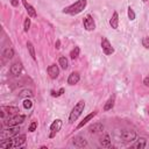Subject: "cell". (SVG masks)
I'll use <instances>...</instances> for the list:
<instances>
[{
	"instance_id": "6da1fadb",
	"label": "cell",
	"mask_w": 149,
	"mask_h": 149,
	"mask_svg": "<svg viewBox=\"0 0 149 149\" xmlns=\"http://www.w3.org/2000/svg\"><path fill=\"white\" fill-rule=\"evenodd\" d=\"M25 142H26V135H19V136H14L12 139L1 141V142H0V147H1V148H6V149L20 148Z\"/></svg>"
},
{
	"instance_id": "484cf974",
	"label": "cell",
	"mask_w": 149,
	"mask_h": 149,
	"mask_svg": "<svg viewBox=\"0 0 149 149\" xmlns=\"http://www.w3.org/2000/svg\"><path fill=\"white\" fill-rule=\"evenodd\" d=\"M4 56L6 57V58H12L13 56H14V50L12 48H7L6 50L4 51Z\"/></svg>"
},
{
	"instance_id": "f1b7e54d",
	"label": "cell",
	"mask_w": 149,
	"mask_h": 149,
	"mask_svg": "<svg viewBox=\"0 0 149 149\" xmlns=\"http://www.w3.org/2000/svg\"><path fill=\"white\" fill-rule=\"evenodd\" d=\"M64 92H65V90L62 87V89H60V91H57V92H56V91H54V90H53L50 93H51V95H53V97H60V95H62Z\"/></svg>"
},
{
	"instance_id": "603a6c76",
	"label": "cell",
	"mask_w": 149,
	"mask_h": 149,
	"mask_svg": "<svg viewBox=\"0 0 149 149\" xmlns=\"http://www.w3.org/2000/svg\"><path fill=\"white\" fill-rule=\"evenodd\" d=\"M34 95L32 90H22L19 94V98H32Z\"/></svg>"
},
{
	"instance_id": "3957f363",
	"label": "cell",
	"mask_w": 149,
	"mask_h": 149,
	"mask_svg": "<svg viewBox=\"0 0 149 149\" xmlns=\"http://www.w3.org/2000/svg\"><path fill=\"white\" fill-rule=\"evenodd\" d=\"M84 108H85V102H84V100H79V102L75 105V107L72 108V111L70 112V115H69V122H70V124L75 122V121L79 118V115L83 113Z\"/></svg>"
},
{
	"instance_id": "d6986e66",
	"label": "cell",
	"mask_w": 149,
	"mask_h": 149,
	"mask_svg": "<svg viewBox=\"0 0 149 149\" xmlns=\"http://www.w3.org/2000/svg\"><path fill=\"white\" fill-rule=\"evenodd\" d=\"M95 114H97V112H92V113H90L89 115H86V117L83 119V121H82V122H80V124L77 126V129H79V128H82L84 125H86V124H87V122H89V121H90V120H91V119H92V118H93Z\"/></svg>"
},
{
	"instance_id": "2e32d148",
	"label": "cell",
	"mask_w": 149,
	"mask_h": 149,
	"mask_svg": "<svg viewBox=\"0 0 149 149\" xmlns=\"http://www.w3.org/2000/svg\"><path fill=\"white\" fill-rule=\"evenodd\" d=\"M103 129H104V126H103L102 124H99V122L93 124V125H91V126L89 127V130H90L91 133H98V132H102Z\"/></svg>"
},
{
	"instance_id": "ac0fdd59",
	"label": "cell",
	"mask_w": 149,
	"mask_h": 149,
	"mask_svg": "<svg viewBox=\"0 0 149 149\" xmlns=\"http://www.w3.org/2000/svg\"><path fill=\"white\" fill-rule=\"evenodd\" d=\"M114 102H115V97H114V95L110 97V99L106 102V104H105V106H104V111H110V110H112L113 106H114Z\"/></svg>"
},
{
	"instance_id": "5bb4252c",
	"label": "cell",
	"mask_w": 149,
	"mask_h": 149,
	"mask_svg": "<svg viewBox=\"0 0 149 149\" xmlns=\"http://www.w3.org/2000/svg\"><path fill=\"white\" fill-rule=\"evenodd\" d=\"M110 25L113 29H118V27H119V14H118V12L113 13V15L110 20Z\"/></svg>"
},
{
	"instance_id": "4dcf8cb0",
	"label": "cell",
	"mask_w": 149,
	"mask_h": 149,
	"mask_svg": "<svg viewBox=\"0 0 149 149\" xmlns=\"http://www.w3.org/2000/svg\"><path fill=\"white\" fill-rule=\"evenodd\" d=\"M36 128H37V122H32L30 124V126H29V128H28V130L29 132H35L36 130Z\"/></svg>"
},
{
	"instance_id": "ffe728a7",
	"label": "cell",
	"mask_w": 149,
	"mask_h": 149,
	"mask_svg": "<svg viewBox=\"0 0 149 149\" xmlns=\"http://www.w3.org/2000/svg\"><path fill=\"white\" fill-rule=\"evenodd\" d=\"M146 146H147V139H144V137H140V139L137 140V142L134 144V148L143 149Z\"/></svg>"
},
{
	"instance_id": "277c9868",
	"label": "cell",
	"mask_w": 149,
	"mask_h": 149,
	"mask_svg": "<svg viewBox=\"0 0 149 149\" xmlns=\"http://www.w3.org/2000/svg\"><path fill=\"white\" fill-rule=\"evenodd\" d=\"M19 130H20L19 126H10L8 128H5V129L1 130L0 140L5 141V140H8V139H12V137H14V136H16L19 134Z\"/></svg>"
},
{
	"instance_id": "d590c367",
	"label": "cell",
	"mask_w": 149,
	"mask_h": 149,
	"mask_svg": "<svg viewBox=\"0 0 149 149\" xmlns=\"http://www.w3.org/2000/svg\"><path fill=\"white\" fill-rule=\"evenodd\" d=\"M142 1H143V3H147V1H148V0H142Z\"/></svg>"
},
{
	"instance_id": "4316f807",
	"label": "cell",
	"mask_w": 149,
	"mask_h": 149,
	"mask_svg": "<svg viewBox=\"0 0 149 149\" xmlns=\"http://www.w3.org/2000/svg\"><path fill=\"white\" fill-rule=\"evenodd\" d=\"M32 106H33V102L30 100V99L26 98L25 100H23V107L27 108V110H29V108H32Z\"/></svg>"
},
{
	"instance_id": "1f68e13d",
	"label": "cell",
	"mask_w": 149,
	"mask_h": 149,
	"mask_svg": "<svg viewBox=\"0 0 149 149\" xmlns=\"http://www.w3.org/2000/svg\"><path fill=\"white\" fill-rule=\"evenodd\" d=\"M142 44H143V47H146L147 49H149V37H144L142 40Z\"/></svg>"
},
{
	"instance_id": "cb8c5ba5",
	"label": "cell",
	"mask_w": 149,
	"mask_h": 149,
	"mask_svg": "<svg viewBox=\"0 0 149 149\" xmlns=\"http://www.w3.org/2000/svg\"><path fill=\"white\" fill-rule=\"evenodd\" d=\"M27 48H28V51H29L32 58H33V60H36V56H35V48H34L33 43L28 41V42H27Z\"/></svg>"
},
{
	"instance_id": "4fadbf2b",
	"label": "cell",
	"mask_w": 149,
	"mask_h": 149,
	"mask_svg": "<svg viewBox=\"0 0 149 149\" xmlns=\"http://www.w3.org/2000/svg\"><path fill=\"white\" fill-rule=\"evenodd\" d=\"M79 79H80L79 73H78V72H72V73H70L69 77H68V84H69V85H75V84H77V83L79 82Z\"/></svg>"
},
{
	"instance_id": "8fae6325",
	"label": "cell",
	"mask_w": 149,
	"mask_h": 149,
	"mask_svg": "<svg viewBox=\"0 0 149 149\" xmlns=\"http://www.w3.org/2000/svg\"><path fill=\"white\" fill-rule=\"evenodd\" d=\"M72 146H75L76 148H84L87 146V141L83 136H76L72 139Z\"/></svg>"
},
{
	"instance_id": "44dd1931",
	"label": "cell",
	"mask_w": 149,
	"mask_h": 149,
	"mask_svg": "<svg viewBox=\"0 0 149 149\" xmlns=\"http://www.w3.org/2000/svg\"><path fill=\"white\" fill-rule=\"evenodd\" d=\"M3 110L7 111V113L10 114V117H12V115H15V114H18V113L20 112L18 107H13V106H10V107H3Z\"/></svg>"
},
{
	"instance_id": "d6a6232c",
	"label": "cell",
	"mask_w": 149,
	"mask_h": 149,
	"mask_svg": "<svg viewBox=\"0 0 149 149\" xmlns=\"http://www.w3.org/2000/svg\"><path fill=\"white\" fill-rule=\"evenodd\" d=\"M11 4H12V6L18 7L19 6V0H11Z\"/></svg>"
},
{
	"instance_id": "9c48e42d",
	"label": "cell",
	"mask_w": 149,
	"mask_h": 149,
	"mask_svg": "<svg viewBox=\"0 0 149 149\" xmlns=\"http://www.w3.org/2000/svg\"><path fill=\"white\" fill-rule=\"evenodd\" d=\"M83 23H84V28L86 29V30H89V32H91V30H94L95 29V23H94V20H93V18L89 14V15H86V18L83 20Z\"/></svg>"
},
{
	"instance_id": "e0dca14e",
	"label": "cell",
	"mask_w": 149,
	"mask_h": 149,
	"mask_svg": "<svg viewBox=\"0 0 149 149\" xmlns=\"http://www.w3.org/2000/svg\"><path fill=\"white\" fill-rule=\"evenodd\" d=\"M100 144L105 148H110L111 147V139H110V135L108 134H105L102 139H100Z\"/></svg>"
},
{
	"instance_id": "e575fe53",
	"label": "cell",
	"mask_w": 149,
	"mask_h": 149,
	"mask_svg": "<svg viewBox=\"0 0 149 149\" xmlns=\"http://www.w3.org/2000/svg\"><path fill=\"white\" fill-rule=\"evenodd\" d=\"M60 44H61V42H60V40H57V41H56V48H57V49H60V48H61V47H60Z\"/></svg>"
},
{
	"instance_id": "7402d4cb",
	"label": "cell",
	"mask_w": 149,
	"mask_h": 149,
	"mask_svg": "<svg viewBox=\"0 0 149 149\" xmlns=\"http://www.w3.org/2000/svg\"><path fill=\"white\" fill-rule=\"evenodd\" d=\"M58 63H60V65H61V68H62L63 70H67V69H68V67H69V62H68V58H67L65 56L60 57Z\"/></svg>"
},
{
	"instance_id": "836d02e7",
	"label": "cell",
	"mask_w": 149,
	"mask_h": 149,
	"mask_svg": "<svg viewBox=\"0 0 149 149\" xmlns=\"http://www.w3.org/2000/svg\"><path fill=\"white\" fill-rule=\"evenodd\" d=\"M143 84H144V85H147V86L149 85V77H146V78L143 79Z\"/></svg>"
},
{
	"instance_id": "8992f818",
	"label": "cell",
	"mask_w": 149,
	"mask_h": 149,
	"mask_svg": "<svg viewBox=\"0 0 149 149\" xmlns=\"http://www.w3.org/2000/svg\"><path fill=\"white\" fill-rule=\"evenodd\" d=\"M62 125H63L62 120H61V119H56V120L50 125V134H49V137H50V139L55 137V136H56V134L61 130Z\"/></svg>"
},
{
	"instance_id": "8d00e7d4",
	"label": "cell",
	"mask_w": 149,
	"mask_h": 149,
	"mask_svg": "<svg viewBox=\"0 0 149 149\" xmlns=\"http://www.w3.org/2000/svg\"><path fill=\"white\" fill-rule=\"evenodd\" d=\"M148 112H149V110H148Z\"/></svg>"
},
{
	"instance_id": "30bf717a",
	"label": "cell",
	"mask_w": 149,
	"mask_h": 149,
	"mask_svg": "<svg viewBox=\"0 0 149 149\" xmlns=\"http://www.w3.org/2000/svg\"><path fill=\"white\" fill-rule=\"evenodd\" d=\"M47 72L49 75V77H50L51 79H56L60 75V69L56 64H51V65H49L48 69H47Z\"/></svg>"
},
{
	"instance_id": "7a4b0ae2",
	"label": "cell",
	"mask_w": 149,
	"mask_h": 149,
	"mask_svg": "<svg viewBox=\"0 0 149 149\" xmlns=\"http://www.w3.org/2000/svg\"><path fill=\"white\" fill-rule=\"evenodd\" d=\"M86 4H87V0H77L75 4L65 7L63 10V13L69 14V15H77V14H79L80 12H83L85 10Z\"/></svg>"
},
{
	"instance_id": "9a60e30c",
	"label": "cell",
	"mask_w": 149,
	"mask_h": 149,
	"mask_svg": "<svg viewBox=\"0 0 149 149\" xmlns=\"http://www.w3.org/2000/svg\"><path fill=\"white\" fill-rule=\"evenodd\" d=\"M21 72H22V65H21V63H14V64L11 67V73H12V75L19 76Z\"/></svg>"
},
{
	"instance_id": "ba28073f",
	"label": "cell",
	"mask_w": 149,
	"mask_h": 149,
	"mask_svg": "<svg viewBox=\"0 0 149 149\" xmlns=\"http://www.w3.org/2000/svg\"><path fill=\"white\" fill-rule=\"evenodd\" d=\"M102 49L105 55H112L114 53V48L112 47L111 42L106 38V37H103L102 38Z\"/></svg>"
},
{
	"instance_id": "7c38bea8",
	"label": "cell",
	"mask_w": 149,
	"mask_h": 149,
	"mask_svg": "<svg viewBox=\"0 0 149 149\" xmlns=\"http://www.w3.org/2000/svg\"><path fill=\"white\" fill-rule=\"evenodd\" d=\"M22 4H23V6H25V8H26V11H27V13H28V15L30 16V18H36V11H35V8L30 5V4H28V1L27 0H22Z\"/></svg>"
},
{
	"instance_id": "d4e9b609",
	"label": "cell",
	"mask_w": 149,
	"mask_h": 149,
	"mask_svg": "<svg viewBox=\"0 0 149 149\" xmlns=\"http://www.w3.org/2000/svg\"><path fill=\"white\" fill-rule=\"evenodd\" d=\"M79 53H80L79 47H75L72 50H71V53H70V57H71L72 60H76V58L79 56Z\"/></svg>"
},
{
	"instance_id": "52a82bcc",
	"label": "cell",
	"mask_w": 149,
	"mask_h": 149,
	"mask_svg": "<svg viewBox=\"0 0 149 149\" xmlns=\"http://www.w3.org/2000/svg\"><path fill=\"white\" fill-rule=\"evenodd\" d=\"M120 137L124 142H133L136 140V133L134 130H122L120 133Z\"/></svg>"
},
{
	"instance_id": "f546056e",
	"label": "cell",
	"mask_w": 149,
	"mask_h": 149,
	"mask_svg": "<svg viewBox=\"0 0 149 149\" xmlns=\"http://www.w3.org/2000/svg\"><path fill=\"white\" fill-rule=\"evenodd\" d=\"M128 18H129L130 21L135 20V13H134V11H133L132 7H128Z\"/></svg>"
},
{
	"instance_id": "83f0119b",
	"label": "cell",
	"mask_w": 149,
	"mask_h": 149,
	"mask_svg": "<svg viewBox=\"0 0 149 149\" xmlns=\"http://www.w3.org/2000/svg\"><path fill=\"white\" fill-rule=\"evenodd\" d=\"M30 28V19L29 18H26L25 19V23H23V30L25 32H28Z\"/></svg>"
},
{
	"instance_id": "5b68a950",
	"label": "cell",
	"mask_w": 149,
	"mask_h": 149,
	"mask_svg": "<svg viewBox=\"0 0 149 149\" xmlns=\"http://www.w3.org/2000/svg\"><path fill=\"white\" fill-rule=\"evenodd\" d=\"M25 120H26V115H22V114H15V115L10 117L7 120H5L4 124H5L7 127H10V126H18V125L22 124Z\"/></svg>"
}]
</instances>
